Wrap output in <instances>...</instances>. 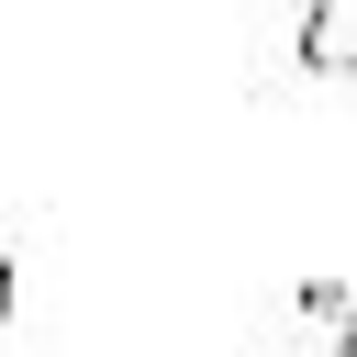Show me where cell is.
I'll return each mask as SVG.
<instances>
[{
  "mask_svg": "<svg viewBox=\"0 0 357 357\" xmlns=\"http://www.w3.org/2000/svg\"><path fill=\"white\" fill-rule=\"evenodd\" d=\"M312 357H357V346H312Z\"/></svg>",
  "mask_w": 357,
  "mask_h": 357,
  "instance_id": "obj_3",
  "label": "cell"
},
{
  "mask_svg": "<svg viewBox=\"0 0 357 357\" xmlns=\"http://www.w3.org/2000/svg\"><path fill=\"white\" fill-rule=\"evenodd\" d=\"M0 324H11V257H0Z\"/></svg>",
  "mask_w": 357,
  "mask_h": 357,
  "instance_id": "obj_2",
  "label": "cell"
},
{
  "mask_svg": "<svg viewBox=\"0 0 357 357\" xmlns=\"http://www.w3.org/2000/svg\"><path fill=\"white\" fill-rule=\"evenodd\" d=\"M346 346H357V324H346Z\"/></svg>",
  "mask_w": 357,
  "mask_h": 357,
  "instance_id": "obj_4",
  "label": "cell"
},
{
  "mask_svg": "<svg viewBox=\"0 0 357 357\" xmlns=\"http://www.w3.org/2000/svg\"><path fill=\"white\" fill-rule=\"evenodd\" d=\"M301 67L357 78V0H301Z\"/></svg>",
  "mask_w": 357,
  "mask_h": 357,
  "instance_id": "obj_1",
  "label": "cell"
}]
</instances>
